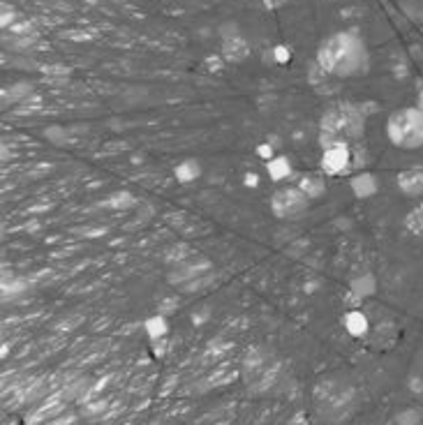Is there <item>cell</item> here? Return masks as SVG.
I'll use <instances>...</instances> for the list:
<instances>
[{
  "mask_svg": "<svg viewBox=\"0 0 423 425\" xmlns=\"http://www.w3.org/2000/svg\"><path fill=\"white\" fill-rule=\"evenodd\" d=\"M315 60L336 79L363 77L370 68V53L363 37L354 31H338L317 46Z\"/></svg>",
  "mask_w": 423,
  "mask_h": 425,
  "instance_id": "cell-1",
  "label": "cell"
},
{
  "mask_svg": "<svg viewBox=\"0 0 423 425\" xmlns=\"http://www.w3.org/2000/svg\"><path fill=\"white\" fill-rule=\"evenodd\" d=\"M365 134V116L363 111L349 104V102H338L328 107L319 120V144L321 148L347 144L352 146L361 141Z\"/></svg>",
  "mask_w": 423,
  "mask_h": 425,
  "instance_id": "cell-2",
  "label": "cell"
},
{
  "mask_svg": "<svg viewBox=\"0 0 423 425\" xmlns=\"http://www.w3.org/2000/svg\"><path fill=\"white\" fill-rule=\"evenodd\" d=\"M386 136L395 148L417 151L423 146V109L407 107L393 111L386 120Z\"/></svg>",
  "mask_w": 423,
  "mask_h": 425,
  "instance_id": "cell-3",
  "label": "cell"
},
{
  "mask_svg": "<svg viewBox=\"0 0 423 425\" xmlns=\"http://www.w3.org/2000/svg\"><path fill=\"white\" fill-rule=\"evenodd\" d=\"M310 199L299 190V185H289V188H280L273 192L271 197V210L278 220H299L308 212Z\"/></svg>",
  "mask_w": 423,
  "mask_h": 425,
  "instance_id": "cell-4",
  "label": "cell"
},
{
  "mask_svg": "<svg viewBox=\"0 0 423 425\" xmlns=\"http://www.w3.org/2000/svg\"><path fill=\"white\" fill-rule=\"evenodd\" d=\"M352 162H354V155H352V146L347 144H336V146H328L321 151V173L324 176H340V173H347L352 169Z\"/></svg>",
  "mask_w": 423,
  "mask_h": 425,
  "instance_id": "cell-5",
  "label": "cell"
},
{
  "mask_svg": "<svg viewBox=\"0 0 423 425\" xmlns=\"http://www.w3.org/2000/svg\"><path fill=\"white\" fill-rule=\"evenodd\" d=\"M210 271H213V264L208 259H186L181 264H173V268L167 273V280L171 284H188L192 280L208 275Z\"/></svg>",
  "mask_w": 423,
  "mask_h": 425,
  "instance_id": "cell-6",
  "label": "cell"
},
{
  "mask_svg": "<svg viewBox=\"0 0 423 425\" xmlns=\"http://www.w3.org/2000/svg\"><path fill=\"white\" fill-rule=\"evenodd\" d=\"M398 190L405 194V197H421L423 194V166H409L398 173Z\"/></svg>",
  "mask_w": 423,
  "mask_h": 425,
  "instance_id": "cell-7",
  "label": "cell"
},
{
  "mask_svg": "<svg viewBox=\"0 0 423 425\" xmlns=\"http://www.w3.org/2000/svg\"><path fill=\"white\" fill-rule=\"evenodd\" d=\"M299 190L306 194V197L312 201V199H319V197H324V192H326V181H324V173H317V171H308V173H303L301 178H299Z\"/></svg>",
  "mask_w": 423,
  "mask_h": 425,
  "instance_id": "cell-8",
  "label": "cell"
},
{
  "mask_svg": "<svg viewBox=\"0 0 423 425\" xmlns=\"http://www.w3.org/2000/svg\"><path fill=\"white\" fill-rule=\"evenodd\" d=\"M220 55L225 58V63H243L247 55H250V44H247L243 35L234 37V40H225Z\"/></svg>",
  "mask_w": 423,
  "mask_h": 425,
  "instance_id": "cell-9",
  "label": "cell"
},
{
  "mask_svg": "<svg viewBox=\"0 0 423 425\" xmlns=\"http://www.w3.org/2000/svg\"><path fill=\"white\" fill-rule=\"evenodd\" d=\"M264 164H266V173H269V178H271L273 183L287 181V178H291V173H294L291 160H289L287 155H275L273 160L264 162Z\"/></svg>",
  "mask_w": 423,
  "mask_h": 425,
  "instance_id": "cell-10",
  "label": "cell"
},
{
  "mask_svg": "<svg viewBox=\"0 0 423 425\" xmlns=\"http://www.w3.org/2000/svg\"><path fill=\"white\" fill-rule=\"evenodd\" d=\"M349 188H352V192L356 194L358 199H368V197H373V194H377V188H380V183H377V178L373 173H356L352 176V181H349Z\"/></svg>",
  "mask_w": 423,
  "mask_h": 425,
  "instance_id": "cell-11",
  "label": "cell"
},
{
  "mask_svg": "<svg viewBox=\"0 0 423 425\" xmlns=\"http://www.w3.org/2000/svg\"><path fill=\"white\" fill-rule=\"evenodd\" d=\"M343 323H345V330L354 338H363L368 333V328H370V321H368L365 312H361L358 308L349 310L343 317Z\"/></svg>",
  "mask_w": 423,
  "mask_h": 425,
  "instance_id": "cell-12",
  "label": "cell"
},
{
  "mask_svg": "<svg viewBox=\"0 0 423 425\" xmlns=\"http://www.w3.org/2000/svg\"><path fill=\"white\" fill-rule=\"evenodd\" d=\"M199 176H201V164L195 160V157H186V160L173 166V178H176L181 185L195 183Z\"/></svg>",
  "mask_w": 423,
  "mask_h": 425,
  "instance_id": "cell-13",
  "label": "cell"
},
{
  "mask_svg": "<svg viewBox=\"0 0 423 425\" xmlns=\"http://www.w3.org/2000/svg\"><path fill=\"white\" fill-rule=\"evenodd\" d=\"M35 92V86L28 81H21V83H14V86L5 88L3 90V99L5 104H16V102H26Z\"/></svg>",
  "mask_w": 423,
  "mask_h": 425,
  "instance_id": "cell-14",
  "label": "cell"
},
{
  "mask_svg": "<svg viewBox=\"0 0 423 425\" xmlns=\"http://www.w3.org/2000/svg\"><path fill=\"white\" fill-rule=\"evenodd\" d=\"M377 289V282H375V277L370 273H363V275H358L356 280H352V284H349V294H354L356 298H368V296H373Z\"/></svg>",
  "mask_w": 423,
  "mask_h": 425,
  "instance_id": "cell-15",
  "label": "cell"
},
{
  "mask_svg": "<svg viewBox=\"0 0 423 425\" xmlns=\"http://www.w3.org/2000/svg\"><path fill=\"white\" fill-rule=\"evenodd\" d=\"M102 206H107V208H114V210H127V208H132V206H136V197L134 194H130V192H116V194H112Z\"/></svg>",
  "mask_w": 423,
  "mask_h": 425,
  "instance_id": "cell-16",
  "label": "cell"
},
{
  "mask_svg": "<svg viewBox=\"0 0 423 425\" xmlns=\"http://www.w3.org/2000/svg\"><path fill=\"white\" fill-rule=\"evenodd\" d=\"M146 333L153 338V340H160V338H164L169 333V323H167V319L162 317V314H155V317H149L146 319Z\"/></svg>",
  "mask_w": 423,
  "mask_h": 425,
  "instance_id": "cell-17",
  "label": "cell"
},
{
  "mask_svg": "<svg viewBox=\"0 0 423 425\" xmlns=\"http://www.w3.org/2000/svg\"><path fill=\"white\" fill-rule=\"evenodd\" d=\"M42 136L53 146H65L70 141V129L63 127V125H47V127H44Z\"/></svg>",
  "mask_w": 423,
  "mask_h": 425,
  "instance_id": "cell-18",
  "label": "cell"
},
{
  "mask_svg": "<svg viewBox=\"0 0 423 425\" xmlns=\"http://www.w3.org/2000/svg\"><path fill=\"white\" fill-rule=\"evenodd\" d=\"M26 289H28V282L21 280V277H14V280H7V282H3V301H12V298H16V296L26 294Z\"/></svg>",
  "mask_w": 423,
  "mask_h": 425,
  "instance_id": "cell-19",
  "label": "cell"
},
{
  "mask_svg": "<svg viewBox=\"0 0 423 425\" xmlns=\"http://www.w3.org/2000/svg\"><path fill=\"white\" fill-rule=\"evenodd\" d=\"M35 42H38V40H35L33 35H14V37H10V40H5L7 49H12V51H19V53L33 51Z\"/></svg>",
  "mask_w": 423,
  "mask_h": 425,
  "instance_id": "cell-20",
  "label": "cell"
},
{
  "mask_svg": "<svg viewBox=\"0 0 423 425\" xmlns=\"http://www.w3.org/2000/svg\"><path fill=\"white\" fill-rule=\"evenodd\" d=\"M405 227H407L412 234H423V203H419L417 208H412L405 217Z\"/></svg>",
  "mask_w": 423,
  "mask_h": 425,
  "instance_id": "cell-21",
  "label": "cell"
},
{
  "mask_svg": "<svg viewBox=\"0 0 423 425\" xmlns=\"http://www.w3.org/2000/svg\"><path fill=\"white\" fill-rule=\"evenodd\" d=\"M271 58L275 65H287L291 60V49L287 44H275L273 51H271Z\"/></svg>",
  "mask_w": 423,
  "mask_h": 425,
  "instance_id": "cell-22",
  "label": "cell"
},
{
  "mask_svg": "<svg viewBox=\"0 0 423 425\" xmlns=\"http://www.w3.org/2000/svg\"><path fill=\"white\" fill-rule=\"evenodd\" d=\"M186 259H190V247L188 245H176V247H171V252H167V262L171 264H181V262H186Z\"/></svg>",
  "mask_w": 423,
  "mask_h": 425,
  "instance_id": "cell-23",
  "label": "cell"
},
{
  "mask_svg": "<svg viewBox=\"0 0 423 425\" xmlns=\"http://www.w3.org/2000/svg\"><path fill=\"white\" fill-rule=\"evenodd\" d=\"M255 153L259 155L264 162H269V160H273V157H275V146L269 141V139H266V141H262L259 146L255 148Z\"/></svg>",
  "mask_w": 423,
  "mask_h": 425,
  "instance_id": "cell-24",
  "label": "cell"
},
{
  "mask_svg": "<svg viewBox=\"0 0 423 425\" xmlns=\"http://www.w3.org/2000/svg\"><path fill=\"white\" fill-rule=\"evenodd\" d=\"M220 35H223V42H225V40H234V37H241V31H238L236 23H225L220 28Z\"/></svg>",
  "mask_w": 423,
  "mask_h": 425,
  "instance_id": "cell-25",
  "label": "cell"
},
{
  "mask_svg": "<svg viewBox=\"0 0 423 425\" xmlns=\"http://www.w3.org/2000/svg\"><path fill=\"white\" fill-rule=\"evenodd\" d=\"M204 63H206V70H210V72H220V70L225 68V58H223V55H213V58H206Z\"/></svg>",
  "mask_w": 423,
  "mask_h": 425,
  "instance_id": "cell-26",
  "label": "cell"
},
{
  "mask_svg": "<svg viewBox=\"0 0 423 425\" xmlns=\"http://www.w3.org/2000/svg\"><path fill=\"white\" fill-rule=\"evenodd\" d=\"M0 26H3V28L14 26V9L12 7H5L3 9V18H0Z\"/></svg>",
  "mask_w": 423,
  "mask_h": 425,
  "instance_id": "cell-27",
  "label": "cell"
},
{
  "mask_svg": "<svg viewBox=\"0 0 423 425\" xmlns=\"http://www.w3.org/2000/svg\"><path fill=\"white\" fill-rule=\"evenodd\" d=\"M243 185H245V188H259V173L247 171L245 178H243Z\"/></svg>",
  "mask_w": 423,
  "mask_h": 425,
  "instance_id": "cell-28",
  "label": "cell"
},
{
  "mask_svg": "<svg viewBox=\"0 0 423 425\" xmlns=\"http://www.w3.org/2000/svg\"><path fill=\"white\" fill-rule=\"evenodd\" d=\"M42 72L44 74H56V77H63V74H65V77H68L72 70L70 68H60V65H58V68H42Z\"/></svg>",
  "mask_w": 423,
  "mask_h": 425,
  "instance_id": "cell-29",
  "label": "cell"
},
{
  "mask_svg": "<svg viewBox=\"0 0 423 425\" xmlns=\"http://www.w3.org/2000/svg\"><path fill=\"white\" fill-rule=\"evenodd\" d=\"M266 3H269L271 7H278V5H282V3H284V0H266Z\"/></svg>",
  "mask_w": 423,
  "mask_h": 425,
  "instance_id": "cell-30",
  "label": "cell"
},
{
  "mask_svg": "<svg viewBox=\"0 0 423 425\" xmlns=\"http://www.w3.org/2000/svg\"><path fill=\"white\" fill-rule=\"evenodd\" d=\"M421 109H423V107H421Z\"/></svg>",
  "mask_w": 423,
  "mask_h": 425,
  "instance_id": "cell-31",
  "label": "cell"
}]
</instances>
